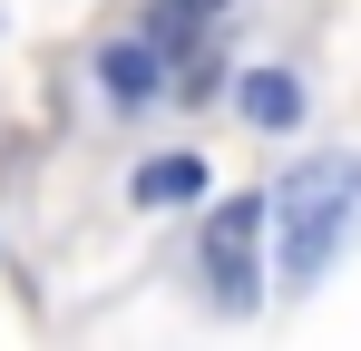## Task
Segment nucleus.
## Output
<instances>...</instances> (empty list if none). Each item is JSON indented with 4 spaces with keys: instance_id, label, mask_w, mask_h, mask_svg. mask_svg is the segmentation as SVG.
I'll use <instances>...</instances> for the list:
<instances>
[{
    "instance_id": "obj_1",
    "label": "nucleus",
    "mask_w": 361,
    "mask_h": 351,
    "mask_svg": "<svg viewBox=\"0 0 361 351\" xmlns=\"http://www.w3.org/2000/svg\"><path fill=\"white\" fill-rule=\"evenodd\" d=\"M264 225L283 234V244H274V273H283V283H312V273L342 254V234L361 225V156H312V166H293L274 185V215H264Z\"/></svg>"
},
{
    "instance_id": "obj_2",
    "label": "nucleus",
    "mask_w": 361,
    "mask_h": 351,
    "mask_svg": "<svg viewBox=\"0 0 361 351\" xmlns=\"http://www.w3.org/2000/svg\"><path fill=\"white\" fill-rule=\"evenodd\" d=\"M264 215H274V195H225L215 215H205V244H195V264H205V283L225 312L254 302V273H264Z\"/></svg>"
},
{
    "instance_id": "obj_3",
    "label": "nucleus",
    "mask_w": 361,
    "mask_h": 351,
    "mask_svg": "<svg viewBox=\"0 0 361 351\" xmlns=\"http://www.w3.org/2000/svg\"><path fill=\"white\" fill-rule=\"evenodd\" d=\"M157 88H166V49H157L147 30H137V39H108V49H98V98H108L118 117H137L147 98H157Z\"/></svg>"
},
{
    "instance_id": "obj_4",
    "label": "nucleus",
    "mask_w": 361,
    "mask_h": 351,
    "mask_svg": "<svg viewBox=\"0 0 361 351\" xmlns=\"http://www.w3.org/2000/svg\"><path fill=\"white\" fill-rule=\"evenodd\" d=\"M235 108H244V127L283 137V127L302 117V78H293V68H244V78H235Z\"/></svg>"
},
{
    "instance_id": "obj_5",
    "label": "nucleus",
    "mask_w": 361,
    "mask_h": 351,
    "mask_svg": "<svg viewBox=\"0 0 361 351\" xmlns=\"http://www.w3.org/2000/svg\"><path fill=\"white\" fill-rule=\"evenodd\" d=\"M127 195H137V205H147V215H166V205H195V195H205V156H147V166L127 176Z\"/></svg>"
},
{
    "instance_id": "obj_6",
    "label": "nucleus",
    "mask_w": 361,
    "mask_h": 351,
    "mask_svg": "<svg viewBox=\"0 0 361 351\" xmlns=\"http://www.w3.org/2000/svg\"><path fill=\"white\" fill-rule=\"evenodd\" d=\"M215 20H225V0H147V39L166 58H185L195 39H215Z\"/></svg>"
}]
</instances>
